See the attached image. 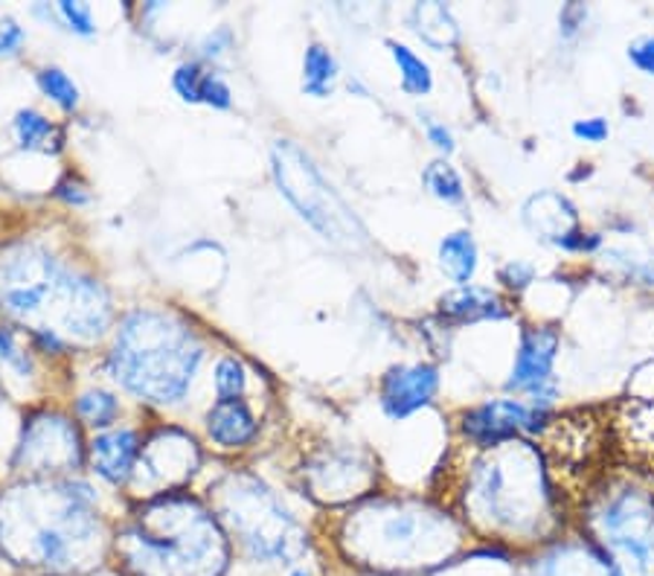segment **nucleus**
<instances>
[{
    "mask_svg": "<svg viewBox=\"0 0 654 576\" xmlns=\"http://www.w3.org/2000/svg\"><path fill=\"white\" fill-rule=\"evenodd\" d=\"M274 178L283 196L297 207V213L312 224L324 239L340 248L367 245V230L361 219L349 210V205L331 190L320 169L312 164L306 151L297 149L292 140L274 143L271 151Z\"/></svg>",
    "mask_w": 654,
    "mask_h": 576,
    "instance_id": "obj_6",
    "label": "nucleus"
},
{
    "mask_svg": "<svg viewBox=\"0 0 654 576\" xmlns=\"http://www.w3.org/2000/svg\"><path fill=\"white\" fill-rule=\"evenodd\" d=\"M215 390H219L221 402H233L245 394V370L236 358H224L215 367Z\"/></svg>",
    "mask_w": 654,
    "mask_h": 576,
    "instance_id": "obj_27",
    "label": "nucleus"
},
{
    "mask_svg": "<svg viewBox=\"0 0 654 576\" xmlns=\"http://www.w3.org/2000/svg\"><path fill=\"white\" fill-rule=\"evenodd\" d=\"M561 338L552 326H529L520 332L518 356H515L509 387L532 399V408L547 411L556 399V379L552 367L559 358Z\"/></svg>",
    "mask_w": 654,
    "mask_h": 576,
    "instance_id": "obj_10",
    "label": "nucleus"
},
{
    "mask_svg": "<svg viewBox=\"0 0 654 576\" xmlns=\"http://www.w3.org/2000/svg\"><path fill=\"white\" fill-rule=\"evenodd\" d=\"M597 542L614 576H654V501L625 490L605 501L597 519Z\"/></svg>",
    "mask_w": 654,
    "mask_h": 576,
    "instance_id": "obj_8",
    "label": "nucleus"
},
{
    "mask_svg": "<svg viewBox=\"0 0 654 576\" xmlns=\"http://www.w3.org/2000/svg\"><path fill=\"white\" fill-rule=\"evenodd\" d=\"M410 24H413V32H416L419 39L436 50L451 48L460 35L457 21L451 18V12L442 3H419L410 12Z\"/></svg>",
    "mask_w": 654,
    "mask_h": 576,
    "instance_id": "obj_20",
    "label": "nucleus"
},
{
    "mask_svg": "<svg viewBox=\"0 0 654 576\" xmlns=\"http://www.w3.org/2000/svg\"><path fill=\"white\" fill-rule=\"evenodd\" d=\"M0 308L39 335L94 341L108 329V294L87 276L64 271L39 245L0 253Z\"/></svg>",
    "mask_w": 654,
    "mask_h": 576,
    "instance_id": "obj_2",
    "label": "nucleus"
},
{
    "mask_svg": "<svg viewBox=\"0 0 654 576\" xmlns=\"http://www.w3.org/2000/svg\"><path fill=\"white\" fill-rule=\"evenodd\" d=\"M425 132H428V140L434 143L436 149L445 151V155H451V151H454V137H451V132L442 126V123L425 119Z\"/></svg>",
    "mask_w": 654,
    "mask_h": 576,
    "instance_id": "obj_36",
    "label": "nucleus"
},
{
    "mask_svg": "<svg viewBox=\"0 0 654 576\" xmlns=\"http://www.w3.org/2000/svg\"><path fill=\"white\" fill-rule=\"evenodd\" d=\"M221 519L233 527L253 559L288 562L306 547L300 524L251 474H230L219 486Z\"/></svg>",
    "mask_w": 654,
    "mask_h": 576,
    "instance_id": "obj_5",
    "label": "nucleus"
},
{
    "mask_svg": "<svg viewBox=\"0 0 654 576\" xmlns=\"http://www.w3.org/2000/svg\"><path fill=\"white\" fill-rule=\"evenodd\" d=\"M306 481L312 495L329 504H340L358 498L372 486V467L358 463L355 454H326L306 469Z\"/></svg>",
    "mask_w": 654,
    "mask_h": 576,
    "instance_id": "obj_13",
    "label": "nucleus"
},
{
    "mask_svg": "<svg viewBox=\"0 0 654 576\" xmlns=\"http://www.w3.org/2000/svg\"><path fill=\"white\" fill-rule=\"evenodd\" d=\"M207 428H210V437L221 446H245L256 434V422H253V413L247 411L245 405L233 399V402H219L207 417Z\"/></svg>",
    "mask_w": 654,
    "mask_h": 576,
    "instance_id": "obj_18",
    "label": "nucleus"
},
{
    "mask_svg": "<svg viewBox=\"0 0 654 576\" xmlns=\"http://www.w3.org/2000/svg\"><path fill=\"white\" fill-rule=\"evenodd\" d=\"M41 91L62 105V108H76L80 105V91L73 85V80L67 73H62L59 67H48V71L39 73Z\"/></svg>",
    "mask_w": 654,
    "mask_h": 576,
    "instance_id": "obj_26",
    "label": "nucleus"
},
{
    "mask_svg": "<svg viewBox=\"0 0 654 576\" xmlns=\"http://www.w3.org/2000/svg\"><path fill=\"white\" fill-rule=\"evenodd\" d=\"M422 184L428 187V192L445 205H463L465 201V187L460 172L445 160H434V164L425 166V172H422Z\"/></svg>",
    "mask_w": 654,
    "mask_h": 576,
    "instance_id": "obj_24",
    "label": "nucleus"
},
{
    "mask_svg": "<svg viewBox=\"0 0 654 576\" xmlns=\"http://www.w3.org/2000/svg\"><path fill=\"white\" fill-rule=\"evenodd\" d=\"M201 80H204V71H201L198 64H181V67L175 71V91H178L187 103H198Z\"/></svg>",
    "mask_w": 654,
    "mask_h": 576,
    "instance_id": "obj_28",
    "label": "nucleus"
},
{
    "mask_svg": "<svg viewBox=\"0 0 654 576\" xmlns=\"http://www.w3.org/2000/svg\"><path fill=\"white\" fill-rule=\"evenodd\" d=\"M82 463L80 431L62 413H35L27 419L15 467L32 474L71 472Z\"/></svg>",
    "mask_w": 654,
    "mask_h": 576,
    "instance_id": "obj_9",
    "label": "nucleus"
},
{
    "mask_svg": "<svg viewBox=\"0 0 654 576\" xmlns=\"http://www.w3.org/2000/svg\"><path fill=\"white\" fill-rule=\"evenodd\" d=\"M117 556L135 576H221L228 542L219 522L187 495H158L119 530Z\"/></svg>",
    "mask_w": 654,
    "mask_h": 576,
    "instance_id": "obj_3",
    "label": "nucleus"
},
{
    "mask_svg": "<svg viewBox=\"0 0 654 576\" xmlns=\"http://www.w3.org/2000/svg\"><path fill=\"white\" fill-rule=\"evenodd\" d=\"M137 458H140V442H137L135 431H126V428L96 437L91 446L94 469L110 483L128 481V474L135 472Z\"/></svg>",
    "mask_w": 654,
    "mask_h": 576,
    "instance_id": "obj_15",
    "label": "nucleus"
},
{
    "mask_svg": "<svg viewBox=\"0 0 654 576\" xmlns=\"http://www.w3.org/2000/svg\"><path fill=\"white\" fill-rule=\"evenodd\" d=\"M59 196L67 198V201H73V205H85L87 201V192H82L80 184H73V181L59 184Z\"/></svg>",
    "mask_w": 654,
    "mask_h": 576,
    "instance_id": "obj_37",
    "label": "nucleus"
},
{
    "mask_svg": "<svg viewBox=\"0 0 654 576\" xmlns=\"http://www.w3.org/2000/svg\"><path fill=\"white\" fill-rule=\"evenodd\" d=\"M292 576H308V574H306V570H297V574H292Z\"/></svg>",
    "mask_w": 654,
    "mask_h": 576,
    "instance_id": "obj_38",
    "label": "nucleus"
},
{
    "mask_svg": "<svg viewBox=\"0 0 654 576\" xmlns=\"http://www.w3.org/2000/svg\"><path fill=\"white\" fill-rule=\"evenodd\" d=\"M201 454L192 437L181 431H158L140 451V486L151 490L155 498L169 495L175 486H181L196 474Z\"/></svg>",
    "mask_w": 654,
    "mask_h": 576,
    "instance_id": "obj_11",
    "label": "nucleus"
},
{
    "mask_svg": "<svg viewBox=\"0 0 654 576\" xmlns=\"http://www.w3.org/2000/svg\"><path fill=\"white\" fill-rule=\"evenodd\" d=\"M0 553L24 568L82 574L99 565L103 524L73 483H21L0 495Z\"/></svg>",
    "mask_w": 654,
    "mask_h": 576,
    "instance_id": "obj_1",
    "label": "nucleus"
},
{
    "mask_svg": "<svg viewBox=\"0 0 654 576\" xmlns=\"http://www.w3.org/2000/svg\"><path fill=\"white\" fill-rule=\"evenodd\" d=\"M602 245V239L597 233H584V230H573L570 237H565L556 248L570 253H591Z\"/></svg>",
    "mask_w": 654,
    "mask_h": 576,
    "instance_id": "obj_34",
    "label": "nucleus"
},
{
    "mask_svg": "<svg viewBox=\"0 0 654 576\" xmlns=\"http://www.w3.org/2000/svg\"><path fill=\"white\" fill-rule=\"evenodd\" d=\"M198 103L213 105V108H228L230 105L228 82L221 80V76H215V73H204L201 91H198Z\"/></svg>",
    "mask_w": 654,
    "mask_h": 576,
    "instance_id": "obj_29",
    "label": "nucleus"
},
{
    "mask_svg": "<svg viewBox=\"0 0 654 576\" xmlns=\"http://www.w3.org/2000/svg\"><path fill=\"white\" fill-rule=\"evenodd\" d=\"M532 280H536V269H532L529 262L513 260V262H506L504 269H500V283H504L506 289H515V292L527 289Z\"/></svg>",
    "mask_w": 654,
    "mask_h": 576,
    "instance_id": "obj_32",
    "label": "nucleus"
},
{
    "mask_svg": "<svg viewBox=\"0 0 654 576\" xmlns=\"http://www.w3.org/2000/svg\"><path fill=\"white\" fill-rule=\"evenodd\" d=\"M387 50H390L395 67H399L404 94L410 96L431 94V87H434V73H431L425 59L413 53L410 48H404V44H399V41H387Z\"/></svg>",
    "mask_w": 654,
    "mask_h": 576,
    "instance_id": "obj_22",
    "label": "nucleus"
},
{
    "mask_svg": "<svg viewBox=\"0 0 654 576\" xmlns=\"http://www.w3.org/2000/svg\"><path fill=\"white\" fill-rule=\"evenodd\" d=\"M76 411H80V417L85 419V422H91V426L105 428V426H110L114 419H117L119 405H117V399H114L110 394H105V390H91V394L80 396Z\"/></svg>",
    "mask_w": 654,
    "mask_h": 576,
    "instance_id": "obj_25",
    "label": "nucleus"
},
{
    "mask_svg": "<svg viewBox=\"0 0 654 576\" xmlns=\"http://www.w3.org/2000/svg\"><path fill=\"white\" fill-rule=\"evenodd\" d=\"M436 390H440V370L431 364L393 367L381 381V408L393 419H404L419 408H425Z\"/></svg>",
    "mask_w": 654,
    "mask_h": 576,
    "instance_id": "obj_14",
    "label": "nucleus"
},
{
    "mask_svg": "<svg viewBox=\"0 0 654 576\" xmlns=\"http://www.w3.org/2000/svg\"><path fill=\"white\" fill-rule=\"evenodd\" d=\"M335 82H338V62H335V55L324 44H312L306 50V59H303V91L308 96L324 100V96H329L335 91Z\"/></svg>",
    "mask_w": 654,
    "mask_h": 576,
    "instance_id": "obj_21",
    "label": "nucleus"
},
{
    "mask_svg": "<svg viewBox=\"0 0 654 576\" xmlns=\"http://www.w3.org/2000/svg\"><path fill=\"white\" fill-rule=\"evenodd\" d=\"M59 12H62L64 21L76 32H82V35H91V32H94V15H91V7H87V3L64 0V3H59Z\"/></svg>",
    "mask_w": 654,
    "mask_h": 576,
    "instance_id": "obj_31",
    "label": "nucleus"
},
{
    "mask_svg": "<svg viewBox=\"0 0 654 576\" xmlns=\"http://www.w3.org/2000/svg\"><path fill=\"white\" fill-rule=\"evenodd\" d=\"M201 344L181 321L160 312H135L119 326L110 373L119 385L149 402H175L187 394Z\"/></svg>",
    "mask_w": 654,
    "mask_h": 576,
    "instance_id": "obj_4",
    "label": "nucleus"
},
{
    "mask_svg": "<svg viewBox=\"0 0 654 576\" xmlns=\"http://www.w3.org/2000/svg\"><path fill=\"white\" fill-rule=\"evenodd\" d=\"M573 137L576 140H584V143H605L608 140V123L602 117H591V119H576L573 123Z\"/></svg>",
    "mask_w": 654,
    "mask_h": 576,
    "instance_id": "obj_33",
    "label": "nucleus"
},
{
    "mask_svg": "<svg viewBox=\"0 0 654 576\" xmlns=\"http://www.w3.org/2000/svg\"><path fill=\"white\" fill-rule=\"evenodd\" d=\"M547 411H538L520 399H495L465 413L463 431L483 449H497L513 442L518 434H532L541 426Z\"/></svg>",
    "mask_w": 654,
    "mask_h": 576,
    "instance_id": "obj_12",
    "label": "nucleus"
},
{
    "mask_svg": "<svg viewBox=\"0 0 654 576\" xmlns=\"http://www.w3.org/2000/svg\"><path fill=\"white\" fill-rule=\"evenodd\" d=\"M629 62L637 67L640 73L654 76V35H640L629 44Z\"/></svg>",
    "mask_w": 654,
    "mask_h": 576,
    "instance_id": "obj_30",
    "label": "nucleus"
},
{
    "mask_svg": "<svg viewBox=\"0 0 654 576\" xmlns=\"http://www.w3.org/2000/svg\"><path fill=\"white\" fill-rule=\"evenodd\" d=\"M15 137L21 143V149L32 151H59L62 149V132L50 123L48 117H41L39 111H21L15 117Z\"/></svg>",
    "mask_w": 654,
    "mask_h": 576,
    "instance_id": "obj_23",
    "label": "nucleus"
},
{
    "mask_svg": "<svg viewBox=\"0 0 654 576\" xmlns=\"http://www.w3.org/2000/svg\"><path fill=\"white\" fill-rule=\"evenodd\" d=\"M440 269L457 285H472L477 271V242L468 230H457L440 242Z\"/></svg>",
    "mask_w": 654,
    "mask_h": 576,
    "instance_id": "obj_19",
    "label": "nucleus"
},
{
    "mask_svg": "<svg viewBox=\"0 0 654 576\" xmlns=\"http://www.w3.org/2000/svg\"><path fill=\"white\" fill-rule=\"evenodd\" d=\"M454 538L445 515L410 504L370 506L349 522V542L355 551L367 547V559H376L372 565H408L422 553V545L449 551Z\"/></svg>",
    "mask_w": 654,
    "mask_h": 576,
    "instance_id": "obj_7",
    "label": "nucleus"
},
{
    "mask_svg": "<svg viewBox=\"0 0 654 576\" xmlns=\"http://www.w3.org/2000/svg\"><path fill=\"white\" fill-rule=\"evenodd\" d=\"M21 44H24V30L12 18H3L0 21V53H15Z\"/></svg>",
    "mask_w": 654,
    "mask_h": 576,
    "instance_id": "obj_35",
    "label": "nucleus"
},
{
    "mask_svg": "<svg viewBox=\"0 0 654 576\" xmlns=\"http://www.w3.org/2000/svg\"><path fill=\"white\" fill-rule=\"evenodd\" d=\"M524 221L552 245H559L561 239L579 230L573 205L559 192H541V196L529 198L524 207Z\"/></svg>",
    "mask_w": 654,
    "mask_h": 576,
    "instance_id": "obj_16",
    "label": "nucleus"
},
{
    "mask_svg": "<svg viewBox=\"0 0 654 576\" xmlns=\"http://www.w3.org/2000/svg\"><path fill=\"white\" fill-rule=\"evenodd\" d=\"M442 315L460 324H477V321H500L506 317L504 301L492 289L481 285H460L440 301Z\"/></svg>",
    "mask_w": 654,
    "mask_h": 576,
    "instance_id": "obj_17",
    "label": "nucleus"
}]
</instances>
